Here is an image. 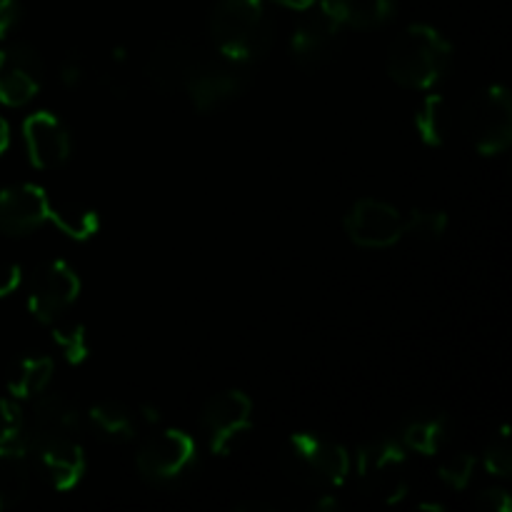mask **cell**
<instances>
[{"label":"cell","mask_w":512,"mask_h":512,"mask_svg":"<svg viewBox=\"0 0 512 512\" xmlns=\"http://www.w3.org/2000/svg\"><path fill=\"white\" fill-rule=\"evenodd\" d=\"M208 33L215 53L250 65L268 53L275 28L265 0H218L210 10Z\"/></svg>","instance_id":"obj_1"},{"label":"cell","mask_w":512,"mask_h":512,"mask_svg":"<svg viewBox=\"0 0 512 512\" xmlns=\"http://www.w3.org/2000/svg\"><path fill=\"white\" fill-rule=\"evenodd\" d=\"M453 63V45L440 30L425 23L408 25L388 50L385 68L398 85L430 90L445 78Z\"/></svg>","instance_id":"obj_2"},{"label":"cell","mask_w":512,"mask_h":512,"mask_svg":"<svg viewBox=\"0 0 512 512\" xmlns=\"http://www.w3.org/2000/svg\"><path fill=\"white\" fill-rule=\"evenodd\" d=\"M283 473L305 488H340L350 475V455L343 445L315 433H295L280 453Z\"/></svg>","instance_id":"obj_3"},{"label":"cell","mask_w":512,"mask_h":512,"mask_svg":"<svg viewBox=\"0 0 512 512\" xmlns=\"http://www.w3.org/2000/svg\"><path fill=\"white\" fill-rule=\"evenodd\" d=\"M460 130L480 155H500L512 143V100L508 88L490 85L465 103Z\"/></svg>","instance_id":"obj_4"},{"label":"cell","mask_w":512,"mask_h":512,"mask_svg":"<svg viewBox=\"0 0 512 512\" xmlns=\"http://www.w3.org/2000/svg\"><path fill=\"white\" fill-rule=\"evenodd\" d=\"M360 488L370 498L398 503L408 493V450L398 438H380L355 453Z\"/></svg>","instance_id":"obj_5"},{"label":"cell","mask_w":512,"mask_h":512,"mask_svg":"<svg viewBox=\"0 0 512 512\" xmlns=\"http://www.w3.org/2000/svg\"><path fill=\"white\" fill-rule=\"evenodd\" d=\"M248 83L250 78L245 65L223 58L220 53L213 55L203 50L190 68L183 88L188 90L190 100L200 113H210V110H218L240 98Z\"/></svg>","instance_id":"obj_6"},{"label":"cell","mask_w":512,"mask_h":512,"mask_svg":"<svg viewBox=\"0 0 512 512\" xmlns=\"http://www.w3.org/2000/svg\"><path fill=\"white\" fill-rule=\"evenodd\" d=\"M195 460H198V445L185 430H163L145 440L135 465L148 483L170 485L183 480L195 468Z\"/></svg>","instance_id":"obj_7"},{"label":"cell","mask_w":512,"mask_h":512,"mask_svg":"<svg viewBox=\"0 0 512 512\" xmlns=\"http://www.w3.org/2000/svg\"><path fill=\"white\" fill-rule=\"evenodd\" d=\"M80 295V278L63 260H45L33 270L28 288V310L35 320L50 325L68 315Z\"/></svg>","instance_id":"obj_8"},{"label":"cell","mask_w":512,"mask_h":512,"mask_svg":"<svg viewBox=\"0 0 512 512\" xmlns=\"http://www.w3.org/2000/svg\"><path fill=\"white\" fill-rule=\"evenodd\" d=\"M200 425L210 453L228 455L253 425V400L243 390H223L205 403Z\"/></svg>","instance_id":"obj_9"},{"label":"cell","mask_w":512,"mask_h":512,"mask_svg":"<svg viewBox=\"0 0 512 512\" xmlns=\"http://www.w3.org/2000/svg\"><path fill=\"white\" fill-rule=\"evenodd\" d=\"M45 65L38 50L25 43L5 45L0 50V103L23 108L43 88Z\"/></svg>","instance_id":"obj_10"},{"label":"cell","mask_w":512,"mask_h":512,"mask_svg":"<svg viewBox=\"0 0 512 512\" xmlns=\"http://www.w3.org/2000/svg\"><path fill=\"white\" fill-rule=\"evenodd\" d=\"M343 228L348 238L360 248L383 250L403 238V215L383 200L363 198L348 210Z\"/></svg>","instance_id":"obj_11"},{"label":"cell","mask_w":512,"mask_h":512,"mask_svg":"<svg viewBox=\"0 0 512 512\" xmlns=\"http://www.w3.org/2000/svg\"><path fill=\"white\" fill-rule=\"evenodd\" d=\"M33 465L48 485L55 490H70L80 483L85 473V453L80 435H58V438L35 440L25 445Z\"/></svg>","instance_id":"obj_12"},{"label":"cell","mask_w":512,"mask_h":512,"mask_svg":"<svg viewBox=\"0 0 512 512\" xmlns=\"http://www.w3.org/2000/svg\"><path fill=\"white\" fill-rule=\"evenodd\" d=\"M23 140L30 163L40 170L60 168L73 155V138H70L68 125L48 110L25 118Z\"/></svg>","instance_id":"obj_13"},{"label":"cell","mask_w":512,"mask_h":512,"mask_svg":"<svg viewBox=\"0 0 512 512\" xmlns=\"http://www.w3.org/2000/svg\"><path fill=\"white\" fill-rule=\"evenodd\" d=\"M340 30L343 28L318 5L295 25L290 35V55L300 68H318L328 63L338 50Z\"/></svg>","instance_id":"obj_14"},{"label":"cell","mask_w":512,"mask_h":512,"mask_svg":"<svg viewBox=\"0 0 512 512\" xmlns=\"http://www.w3.org/2000/svg\"><path fill=\"white\" fill-rule=\"evenodd\" d=\"M48 220V195L40 185L20 183L0 190V233L23 238Z\"/></svg>","instance_id":"obj_15"},{"label":"cell","mask_w":512,"mask_h":512,"mask_svg":"<svg viewBox=\"0 0 512 512\" xmlns=\"http://www.w3.org/2000/svg\"><path fill=\"white\" fill-rule=\"evenodd\" d=\"M30 403L33 405L25 413L23 445L58 435H80V413L65 395L43 393Z\"/></svg>","instance_id":"obj_16"},{"label":"cell","mask_w":512,"mask_h":512,"mask_svg":"<svg viewBox=\"0 0 512 512\" xmlns=\"http://www.w3.org/2000/svg\"><path fill=\"white\" fill-rule=\"evenodd\" d=\"M450 433H453V423L445 410L418 408L410 410L400 423L398 443L418 455H435L448 445Z\"/></svg>","instance_id":"obj_17"},{"label":"cell","mask_w":512,"mask_h":512,"mask_svg":"<svg viewBox=\"0 0 512 512\" xmlns=\"http://www.w3.org/2000/svg\"><path fill=\"white\" fill-rule=\"evenodd\" d=\"M203 48L188 40H165L158 48L150 53L148 65H145V75H148L150 85L158 90H175L183 88L185 78H188L190 68L195 60L200 58Z\"/></svg>","instance_id":"obj_18"},{"label":"cell","mask_w":512,"mask_h":512,"mask_svg":"<svg viewBox=\"0 0 512 512\" xmlns=\"http://www.w3.org/2000/svg\"><path fill=\"white\" fill-rule=\"evenodd\" d=\"M340 28H380L398 13V0H315Z\"/></svg>","instance_id":"obj_19"},{"label":"cell","mask_w":512,"mask_h":512,"mask_svg":"<svg viewBox=\"0 0 512 512\" xmlns=\"http://www.w3.org/2000/svg\"><path fill=\"white\" fill-rule=\"evenodd\" d=\"M88 423L100 440L113 445H125L138 435L140 415L118 400H100L88 410Z\"/></svg>","instance_id":"obj_20"},{"label":"cell","mask_w":512,"mask_h":512,"mask_svg":"<svg viewBox=\"0 0 512 512\" xmlns=\"http://www.w3.org/2000/svg\"><path fill=\"white\" fill-rule=\"evenodd\" d=\"M55 363L48 355H23L8 370V393L15 400H35L53 383Z\"/></svg>","instance_id":"obj_21"},{"label":"cell","mask_w":512,"mask_h":512,"mask_svg":"<svg viewBox=\"0 0 512 512\" xmlns=\"http://www.w3.org/2000/svg\"><path fill=\"white\" fill-rule=\"evenodd\" d=\"M30 455L23 445L0 448V510H10L28 495Z\"/></svg>","instance_id":"obj_22"},{"label":"cell","mask_w":512,"mask_h":512,"mask_svg":"<svg viewBox=\"0 0 512 512\" xmlns=\"http://www.w3.org/2000/svg\"><path fill=\"white\" fill-rule=\"evenodd\" d=\"M48 220H53L55 228L63 230L73 240H88L98 233L100 220L93 208L75 200H50L48 198Z\"/></svg>","instance_id":"obj_23"},{"label":"cell","mask_w":512,"mask_h":512,"mask_svg":"<svg viewBox=\"0 0 512 512\" xmlns=\"http://www.w3.org/2000/svg\"><path fill=\"white\" fill-rule=\"evenodd\" d=\"M448 123V105L438 93L428 95L415 113V130L425 145H443L448 138Z\"/></svg>","instance_id":"obj_24"},{"label":"cell","mask_w":512,"mask_h":512,"mask_svg":"<svg viewBox=\"0 0 512 512\" xmlns=\"http://www.w3.org/2000/svg\"><path fill=\"white\" fill-rule=\"evenodd\" d=\"M50 338L55 340V345L60 348V353L65 355V360L73 365L83 363L85 358H88V335H85V328L83 323H78V320H70L68 315H63V318L53 320L50 323Z\"/></svg>","instance_id":"obj_25"},{"label":"cell","mask_w":512,"mask_h":512,"mask_svg":"<svg viewBox=\"0 0 512 512\" xmlns=\"http://www.w3.org/2000/svg\"><path fill=\"white\" fill-rule=\"evenodd\" d=\"M445 228H448V215L445 210H433V208H418L403 218V238L413 240H425V243H433V240L443 238Z\"/></svg>","instance_id":"obj_26"},{"label":"cell","mask_w":512,"mask_h":512,"mask_svg":"<svg viewBox=\"0 0 512 512\" xmlns=\"http://www.w3.org/2000/svg\"><path fill=\"white\" fill-rule=\"evenodd\" d=\"M23 435H25V413L23 408H20V400L0 398V448L23 445Z\"/></svg>","instance_id":"obj_27"},{"label":"cell","mask_w":512,"mask_h":512,"mask_svg":"<svg viewBox=\"0 0 512 512\" xmlns=\"http://www.w3.org/2000/svg\"><path fill=\"white\" fill-rule=\"evenodd\" d=\"M483 463L488 468V473L498 475V478H508L512 473V450H510V433L503 425V430L498 433V438H493L488 443L483 453Z\"/></svg>","instance_id":"obj_28"},{"label":"cell","mask_w":512,"mask_h":512,"mask_svg":"<svg viewBox=\"0 0 512 512\" xmlns=\"http://www.w3.org/2000/svg\"><path fill=\"white\" fill-rule=\"evenodd\" d=\"M475 475V458L470 453H453L440 465V480L453 490H465Z\"/></svg>","instance_id":"obj_29"},{"label":"cell","mask_w":512,"mask_h":512,"mask_svg":"<svg viewBox=\"0 0 512 512\" xmlns=\"http://www.w3.org/2000/svg\"><path fill=\"white\" fill-rule=\"evenodd\" d=\"M58 78L65 88H80V85L85 83V78H88V68H85V63L78 55H68V58L60 63Z\"/></svg>","instance_id":"obj_30"},{"label":"cell","mask_w":512,"mask_h":512,"mask_svg":"<svg viewBox=\"0 0 512 512\" xmlns=\"http://www.w3.org/2000/svg\"><path fill=\"white\" fill-rule=\"evenodd\" d=\"M475 508L483 512H510L512 500L505 490L495 488V490H483V493L475 498Z\"/></svg>","instance_id":"obj_31"},{"label":"cell","mask_w":512,"mask_h":512,"mask_svg":"<svg viewBox=\"0 0 512 512\" xmlns=\"http://www.w3.org/2000/svg\"><path fill=\"white\" fill-rule=\"evenodd\" d=\"M23 18L20 0H0V40L8 38Z\"/></svg>","instance_id":"obj_32"},{"label":"cell","mask_w":512,"mask_h":512,"mask_svg":"<svg viewBox=\"0 0 512 512\" xmlns=\"http://www.w3.org/2000/svg\"><path fill=\"white\" fill-rule=\"evenodd\" d=\"M20 283V268L15 263L0 265V298L8 293H13Z\"/></svg>","instance_id":"obj_33"},{"label":"cell","mask_w":512,"mask_h":512,"mask_svg":"<svg viewBox=\"0 0 512 512\" xmlns=\"http://www.w3.org/2000/svg\"><path fill=\"white\" fill-rule=\"evenodd\" d=\"M278 5H285V8H293V10H308L313 8L315 0H275Z\"/></svg>","instance_id":"obj_34"},{"label":"cell","mask_w":512,"mask_h":512,"mask_svg":"<svg viewBox=\"0 0 512 512\" xmlns=\"http://www.w3.org/2000/svg\"><path fill=\"white\" fill-rule=\"evenodd\" d=\"M140 420H145V423H158V408H153V405H140Z\"/></svg>","instance_id":"obj_35"},{"label":"cell","mask_w":512,"mask_h":512,"mask_svg":"<svg viewBox=\"0 0 512 512\" xmlns=\"http://www.w3.org/2000/svg\"><path fill=\"white\" fill-rule=\"evenodd\" d=\"M8 145H10V128H8V123L0 118V155L8 150Z\"/></svg>","instance_id":"obj_36"}]
</instances>
